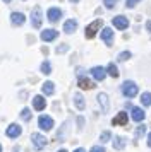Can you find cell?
Masks as SVG:
<instances>
[{
	"mask_svg": "<svg viewBox=\"0 0 151 152\" xmlns=\"http://www.w3.org/2000/svg\"><path fill=\"white\" fill-rule=\"evenodd\" d=\"M38 125H40L41 130L50 132L52 128H53V120H52L50 116H47V115H41V116L38 118Z\"/></svg>",
	"mask_w": 151,
	"mask_h": 152,
	"instance_id": "obj_3",
	"label": "cell"
},
{
	"mask_svg": "<svg viewBox=\"0 0 151 152\" xmlns=\"http://www.w3.org/2000/svg\"><path fill=\"white\" fill-rule=\"evenodd\" d=\"M101 39H103V43H107V46L113 45V31H112V28L101 29Z\"/></svg>",
	"mask_w": 151,
	"mask_h": 152,
	"instance_id": "obj_7",
	"label": "cell"
},
{
	"mask_svg": "<svg viewBox=\"0 0 151 152\" xmlns=\"http://www.w3.org/2000/svg\"><path fill=\"white\" fill-rule=\"evenodd\" d=\"M76 29H77V21H76V19H69V21L64 22V31H65L67 34H72Z\"/></svg>",
	"mask_w": 151,
	"mask_h": 152,
	"instance_id": "obj_15",
	"label": "cell"
},
{
	"mask_svg": "<svg viewBox=\"0 0 151 152\" xmlns=\"http://www.w3.org/2000/svg\"><path fill=\"white\" fill-rule=\"evenodd\" d=\"M41 72H43L45 75L52 74V65H50V62H43L41 63Z\"/></svg>",
	"mask_w": 151,
	"mask_h": 152,
	"instance_id": "obj_25",
	"label": "cell"
},
{
	"mask_svg": "<svg viewBox=\"0 0 151 152\" xmlns=\"http://www.w3.org/2000/svg\"><path fill=\"white\" fill-rule=\"evenodd\" d=\"M91 75H93V79H95V80L101 82L103 79L107 77V70L103 69V67H93V69H91Z\"/></svg>",
	"mask_w": 151,
	"mask_h": 152,
	"instance_id": "obj_8",
	"label": "cell"
},
{
	"mask_svg": "<svg viewBox=\"0 0 151 152\" xmlns=\"http://www.w3.org/2000/svg\"><path fill=\"white\" fill-rule=\"evenodd\" d=\"M67 50H69L67 45H62V46H58V48H57V53H64V51H67Z\"/></svg>",
	"mask_w": 151,
	"mask_h": 152,
	"instance_id": "obj_32",
	"label": "cell"
},
{
	"mask_svg": "<svg viewBox=\"0 0 151 152\" xmlns=\"http://www.w3.org/2000/svg\"><path fill=\"white\" fill-rule=\"evenodd\" d=\"M4 2H5V4H9V2H10V0H4Z\"/></svg>",
	"mask_w": 151,
	"mask_h": 152,
	"instance_id": "obj_38",
	"label": "cell"
},
{
	"mask_svg": "<svg viewBox=\"0 0 151 152\" xmlns=\"http://www.w3.org/2000/svg\"><path fill=\"white\" fill-rule=\"evenodd\" d=\"M74 152H86V151H84V149H81V147H79V149H76Z\"/></svg>",
	"mask_w": 151,
	"mask_h": 152,
	"instance_id": "obj_35",
	"label": "cell"
},
{
	"mask_svg": "<svg viewBox=\"0 0 151 152\" xmlns=\"http://www.w3.org/2000/svg\"><path fill=\"white\" fill-rule=\"evenodd\" d=\"M141 104H143L144 108H148L151 104V92H143L141 94Z\"/></svg>",
	"mask_w": 151,
	"mask_h": 152,
	"instance_id": "obj_22",
	"label": "cell"
},
{
	"mask_svg": "<svg viewBox=\"0 0 151 152\" xmlns=\"http://www.w3.org/2000/svg\"><path fill=\"white\" fill-rule=\"evenodd\" d=\"M146 142H148V147H151V133L148 135V140H146Z\"/></svg>",
	"mask_w": 151,
	"mask_h": 152,
	"instance_id": "obj_34",
	"label": "cell"
},
{
	"mask_svg": "<svg viewBox=\"0 0 151 152\" xmlns=\"http://www.w3.org/2000/svg\"><path fill=\"white\" fill-rule=\"evenodd\" d=\"M26 21V15L22 14V12H12L10 14V22H12L14 26H22Z\"/></svg>",
	"mask_w": 151,
	"mask_h": 152,
	"instance_id": "obj_12",
	"label": "cell"
},
{
	"mask_svg": "<svg viewBox=\"0 0 151 152\" xmlns=\"http://www.w3.org/2000/svg\"><path fill=\"white\" fill-rule=\"evenodd\" d=\"M125 2H127L125 5H127V7H129V9H132V7H134V5H137V4H139L141 0H125Z\"/></svg>",
	"mask_w": 151,
	"mask_h": 152,
	"instance_id": "obj_30",
	"label": "cell"
},
{
	"mask_svg": "<svg viewBox=\"0 0 151 152\" xmlns=\"http://www.w3.org/2000/svg\"><path fill=\"white\" fill-rule=\"evenodd\" d=\"M89 152H105V149H103L101 145H95V147H91Z\"/></svg>",
	"mask_w": 151,
	"mask_h": 152,
	"instance_id": "obj_31",
	"label": "cell"
},
{
	"mask_svg": "<svg viewBox=\"0 0 151 152\" xmlns=\"http://www.w3.org/2000/svg\"><path fill=\"white\" fill-rule=\"evenodd\" d=\"M47 17H48V21L50 22H57L62 17V10L60 9H57V7H50L48 9V12H47Z\"/></svg>",
	"mask_w": 151,
	"mask_h": 152,
	"instance_id": "obj_9",
	"label": "cell"
},
{
	"mask_svg": "<svg viewBox=\"0 0 151 152\" xmlns=\"http://www.w3.org/2000/svg\"><path fill=\"white\" fill-rule=\"evenodd\" d=\"M79 87H81V89H93V87H96L95 84L91 82V80H89V79H86V77H79Z\"/></svg>",
	"mask_w": 151,
	"mask_h": 152,
	"instance_id": "obj_19",
	"label": "cell"
},
{
	"mask_svg": "<svg viewBox=\"0 0 151 152\" xmlns=\"http://www.w3.org/2000/svg\"><path fill=\"white\" fill-rule=\"evenodd\" d=\"M112 123H113V125H122V126H125V125H127V113L120 111V113H118V115H117V116L112 120Z\"/></svg>",
	"mask_w": 151,
	"mask_h": 152,
	"instance_id": "obj_17",
	"label": "cell"
},
{
	"mask_svg": "<svg viewBox=\"0 0 151 152\" xmlns=\"http://www.w3.org/2000/svg\"><path fill=\"white\" fill-rule=\"evenodd\" d=\"M0 152H2V145H0Z\"/></svg>",
	"mask_w": 151,
	"mask_h": 152,
	"instance_id": "obj_39",
	"label": "cell"
},
{
	"mask_svg": "<svg viewBox=\"0 0 151 152\" xmlns=\"http://www.w3.org/2000/svg\"><path fill=\"white\" fill-rule=\"evenodd\" d=\"M31 22H33L34 28H40L41 26V9L34 7L33 12H31Z\"/></svg>",
	"mask_w": 151,
	"mask_h": 152,
	"instance_id": "obj_10",
	"label": "cell"
},
{
	"mask_svg": "<svg viewBox=\"0 0 151 152\" xmlns=\"http://www.w3.org/2000/svg\"><path fill=\"white\" fill-rule=\"evenodd\" d=\"M31 140H33V145L38 151H41V149L47 145V137H43L41 133H33V135H31Z\"/></svg>",
	"mask_w": 151,
	"mask_h": 152,
	"instance_id": "obj_5",
	"label": "cell"
},
{
	"mask_svg": "<svg viewBox=\"0 0 151 152\" xmlns=\"http://www.w3.org/2000/svg\"><path fill=\"white\" fill-rule=\"evenodd\" d=\"M74 104H76V108H77V110H84V108H86V103H84V97L81 96V94H79V92H77V94H74Z\"/></svg>",
	"mask_w": 151,
	"mask_h": 152,
	"instance_id": "obj_20",
	"label": "cell"
},
{
	"mask_svg": "<svg viewBox=\"0 0 151 152\" xmlns=\"http://www.w3.org/2000/svg\"><path fill=\"white\" fill-rule=\"evenodd\" d=\"M107 74L112 75V77H118V70H117L115 63H108V67H107Z\"/></svg>",
	"mask_w": 151,
	"mask_h": 152,
	"instance_id": "obj_23",
	"label": "cell"
},
{
	"mask_svg": "<svg viewBox=\"0 0 151 152\" xmlns=\"http://www.w3.org/2000/svg\"><path fill=\"white\" fill-rule=\"evenodd\" d=\"M96 99H98V103H100V106H101V111H103V113H107V111H108V108H110V104H108V96H107L105 92H100Z\"/></svg>",
	"mask_w": 151,
	"mask_h": 152,
	"instance_id": "obj_14",
	"label": "cell"
},
{
	"mask_svg": "<svg viewBox=\"0 0 151 152\" xmlns=\"http://www.w3.org/2000/svg\"><path fill=\"white\" fill-rule=\"evenodd\" d=\"M57 36H58V31H55V29H45V31H41V39L43 41H53V39H57Z\"/></svg>",
	"mask_w": 151,
	"mask_h": 152,
	"instance_id": "obj_11",
	"label": "cell"
},
{
	"mask_svg": "<svg viewBox=\"0 0 151 152\" xmlns=\"http://www.w3.org/2000/svg\"><path fill=\"white\" fill-rule=\"evenodd\" d=\"M130 116H132V120H134V121H143L144 118H146V113L143 111V108H132Z\"/></svg>",
	"mask_w": 151,
	"mask_h": 152,
	"instance_id": "obj_16",
	"label": "cell"
},
{
	"mask_svg": "<svg viewBox=\"0 0 151 152\" xmlns=\"http://www.w3.org/2000/svg\"><path fill=\"white\" fill-rule=\"evenodd\" d=\"M41 91H43V94H45V96H52V94L55 92V84L50 82V80H47V82L41 86Z\"/></svg>",
	"mask_w": 151,
	"mask_h": 152,
	"instance_id": "obj_18",
	"label": "cell"
},
{
	"mask_svg": "<svg viewBox=\"0 0 151 152\" xmlns=\"http://www.w3.org/2000/svg\"><path fill=\"white\" fill-rule=\"evenodd\" d=\"M144 132H146V126H144V125H141V126H137L136 133H134V138H139V137H143V135H144Z\"/></svg>",
	"mask_w": 151,
	"mask_h": 152,
	"instance_id": "obj_27",
	"label": "cell"
},
{
	"mask_svg": "<svg viewBox=\"0 0 151 152\" xmlns=\"http://www.w3.org/2000/svg\"><path fill=\"white\" fill-rule=\"evenodd\" d=\"M70 2H72V4H77V2H79V0H70Z\"/></svg>",
	"mask_w": 151,
	"mask_h": 152,
	"instance_id": "obj_36",
	"label": "cell"
},
{
	"mask_svg": "<svg viewBox=\"0 0 151 152\" xmlns=\"http://www.w3.org/2000/svg\"><path fill=\"white\" fill-rule=\"evenodd\" d=\"M21 118H22L24 121H29V120H31V110L24 108V110L21 111Z\"/></svg>",
	"mask_w": 151,
	"mask_h": 152,
	"instance_id": "obj_26",
	"label": "cell"
},
{
	"mask_svg": "<svg viewBox=\"0 0 151 152\" xmlns=\"http://www.w3.org/2000/svg\"><path fill=\"white\" fill-rule=\"evenodd\" d=\"M139 92V87H137L136 82H132V80H125L122 84V94L125 97H134Z\"/></svg>",
	"mask_w": 151,
	"mask_h": 152,
	"instance_id": "obj_1",
	"label": "cell"
},
{
	"mask_svg": "<svg viewBox=\"0 0 151 152\" xmlns=\"http://www.w3.org/2000/svg\"><path fill=\"white\" fill-rule=\"evenodd\" d=\"M112 22H113V26H115L117 29H120V31L129 28V19H127L125 15H117V17H113Z\"/></svg>",
	"mask_w": 151,
	"mask_h": 152,
	"instance_id": "obj_4",
	"label": "cell"
},
{
	"mask_svg": "<svg viewBox=\"0 0 151 152\" xmlns=\"http://www.w3.org/2000/svg\"><path fill=\"white\" fill-rule=\"evenodd\" d=\"M58 152H67V151H65V149H60V151H58Z\"/></svg>",
	"mask_w": 151,
	"mask_h": 152,
	"instance_id": "obj_37",
	"label": "cell"
},
{
	"mask_svg": "<svg viewBox=\"0 0 151 152\" xmlns=\"http://www.w3.org/2000/svg\"><path fill=\"white\" fill-rule=\"evenodd\" d=\"M5 133H7V137H10V138H17L22 133V128H21L17 123H12V125H9L7 126V130H5Z\"/></svg>",
	"mask_w": 151,
	"mask_h": 152,
	"instance_id": "obj_6",
	"label": "cell"
},
{
	"mask_svg": "<svg viewBox=\"0 0 151 152\" xmlns=\"http://www.w3.org/2000/svg\"><path fill=\"white\" fill-rule=\"evenodd\" d=\"M130 56H132V53H130V51H122V53H118V60L125 62V60H129Z\"/></svg>",
	"mask_w": 151,
	"mask_h": 152,
	"instance_id": "obj_28",
	"label": "cell"
},
{
	"mask_svg": "<svg viewBox=\"0 0 151 152\" xmlns=\"http://www.w3.org/2000/svg\"><path fill=\"white\" fill-rule=\"evenodd\" d=\"M113 149L115 151H124L125 149V138L124 137H115V140H113Z\"/></svg>",
	"mask_w": 151,
	"mask_h": 152,
	"instance_id": "obj_21",
	"label": "cell"
},
{
	"mask_svg": "<svg viewBox=\"0 0 151 152\" xmlns=\"http://www.w3.org/2000/svg\"><path fill=\"white\" fill-rule=\"evenodd\" d=\"M146 29H148V31L151 33V21H148V22H146Z\"/></svg>",
	"mask_w": 151,
	"mask_h": 152,
	"instance_id": "obj_33",
	"label": "cell"
},
{
	"mask_svg": "<svg viewBox=\"0 0 151 152\" xmlns=\"http://www.w3.org/2000/svg\"><path fill=\"white\" fill-rule=\"evenodd\" d=\"M33 108L36 111H43L47 108V101H45V97L43 96H34L33 97Z\"/></svg>",
	"mask_w": 151,
	"mask_h": 152,
	"instance_id": "obj_13",
	"label": "cell"
},
{
	"mask_svg": "<svg viewBox=\"0 0 151 152\" xmlns=\"http://www.w3.org/2000/svg\"><path fill=\"white\" fill-rule=\"evenodd\" d=\"M110 138H112V132H110V130L101 132V135H100V142H101V144H107Z\"/></svg>",
	"mask_w": 151,
	"mask_h": 152,
	"instance_id": "obj_24",
	"label": "cell"
},
{
	"mask_svg": "<svg viewBox=\"0 0 151 152\" xmlns=\"http://www.w3.org/2000/svg\"><path fill=\"white\" fill-rule=\"evenodd\" d=\"M101 26H103V21H101V19H96L95 22H91L88 28H86V33H84V34H86V38H88V39L95 38L96 33H98V29L101 28Z\"/></svg>",
	"mask_w": 151,
	"mask_h": 152,
	"instance_id": "obj_2",
	"label": "cell"
},
{
	"mask_svg": "<svg viewBox=\"0 0 151 152\" xmlns=\"http://www.w3.org/2000/svg\"><path fill=\"white\" fill-rule=\"evenodd\" d=\"M103 2H105V7H107V9H113L117 5V2H118V0H103Z\"/></svg>",
	"mask_w": 151,
	"mask_h": 152,
	"instance_id": "obj_29",
	"label": "cell"
}]
</instances>
